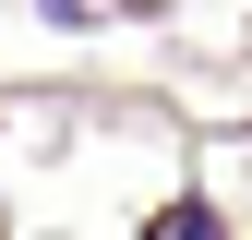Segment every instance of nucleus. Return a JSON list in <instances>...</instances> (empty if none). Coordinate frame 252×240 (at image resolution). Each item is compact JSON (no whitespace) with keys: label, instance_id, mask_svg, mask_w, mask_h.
Wrapping results in <instances>:
<instances>
[{"label":"nucleus","instance_id":"obj_1","mask_svg":"<svg viewBox=\"0 0 252 240\" xmlns=\"http://www.w3.org/2000/svg\"><path fill=\"white\" fill-rule=\"evenodd\" d=\"M144 240H228V228H216V204H168V216H156Z\"/></svg>","mask_w":252,"mask_h":240}]
</instances>
